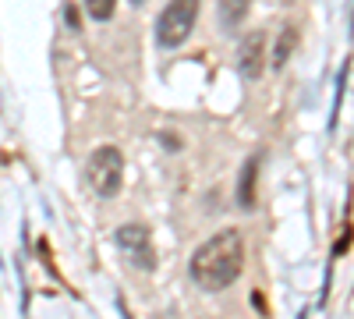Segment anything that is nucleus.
I'll return each mask as SVG.
<instances>
[{"mask_svg":"<svg viewBox=\"0 0 354 319\" xmlns=\"http://www.w3.org/2000/svg\"><path fill=\"white\" fill-rule=\"evenodd\" d=\"M113 245H117V252L128 259V266H135L142 273H153L156 270V248L149 241V230H145L142 224L117 227L113 230Z\"/></svg>","mask_w":354,"mask_h":319,"instance_id":"nucleus-4","label":"nucleus"},{"mask_svg":"<svg viewBox=\"0 0 354 319\" xmlns=\"http://www.w3.org/2000/svg\"><path fill=\"white\" fill-rule=\"evenodd\" d=\"M85 181L100 199H113L124 185V156L117 146H100L85 160Z\"/></svg>","mask_w":354,"mask_h":319,"instance_id":"nucleus-2","label":"nucleus"},{"mask_svg":"<svg viewBox=\"0 0 354 319\" xmlns=\"http://www.w3.org/2000/svg\"><path fill=\"white\" fill-rule=\"evenodd\" d=\"M255 178H259V156H248L241 174H238V206L241 210L255 206Z\"/></svg>","mask_w":354,"mask_h":319,"instance_id":"nucleus-6","label":"nucleus"},{"mask_svg":"<svg viewBox=\"0 0 354 319\" xmlns=\"http://www.w3.org/2000/svg\"><path fill=\"white\" fill-rule=\"evenodd\" d=\"M294 43H298V28H294V25L280 28V36H277V50H273V68H277V71H283V64L290 61Z\"/></svg>","mask_w":354,"mask_h":319,"instance_id":"nucleus-8","label":"nucleus"},{"mask_svg":"<svg viewBox=\"0 0 354 319\" xmlns=\"http://www.w3.org/2000/svg\"><path fill=\"white\" fill-rule=\"evenodd\" d=\"M85 11L96 21H110L113 11H117V0H85Z\"/></svg>","mask_w":354,"mask_h":319,"instance_id":"nucleus-9","label":"nucleus"},{"mask_svg":"<svg viewBox=\"0 0 354 319\" xmlns=\"http://www.w3.org/2000/svg\"><path fill=\"white\" fill-rule=\"evenodd\" d=\"M198 21V0H170L163 15L156 18V46L177 50L192 39V28Z\"/></svg>","mask_w":354,"mask_h":319,"instance_id":"nucleus-3","label":"nucleus"},{"mask_svg":"<svg viewBox=\"0 0 354 319\" xmlns=\"http://www.w3.org/2000/svg\"><path fill=\"white\" fill-rule=\"evenodd\" d=\"M241 270H245V241L234 227L220 230L209 241H202L192 252V263H188L192 280L209 295L227 291V287L241 277Z\"/></svg>","mask_w":354,"mask_h":319,"instance_id":"nucleus-1","label":"nucleus"},{"mask_svg":"<svg viewBox=\"0 0 354 319\" xmlns=\"http://www.w3.org/2000/svg\"><path fill=\"white\" fill-rule=\"evenodd\" d=\"M216 8H220V25L227 28V33H234L252 11V0H216Z\"/></svg>","mask_w":354,"mask_h":319,"instance_id":"nucleus-7","label":"nucleus"},{"mask_svg":"<svg viewBox=\"0 0 354 319\" xmlns=\"http://www.w3.org/2000/svg\"><path fill=\"white\" fill-rule=\"evenodd\" d=\"M160 142L167 149H181V138H174V135H160Z\"/></svg>","mask_w":354,"mask_h":319,"instance_id":"nucleus-10","label":"nucleus"},{"mask_svg":"<svg viewBox=\"0 0 354 319\" xmlns=\"http://www.w3.org/2000/svg\"><path fill=\"white\" fill-rule=\"evenodd\" d=\"M131 4H135V8H142V4H145V0H131Z\"/></svg>","mask_w":354,"mask_h":319,"instance_id":"nucleus-11","label":"nucleus"},{"mask_svg":"<svg viewBox=\"0 0 354 319\" xmlns=\"http://www.w3.org/2000/svg\"><path fill=\"white\" fill-rule=\"evenodd\" d=\"M238 71L245 82H259L262 71H266V36L262 33H252L241 39L238 46Z\"/></svg>","mask_w":354,"mask_h":319,"instance_id":"nucleus-5","label":"nucleus"}]
</instances>
